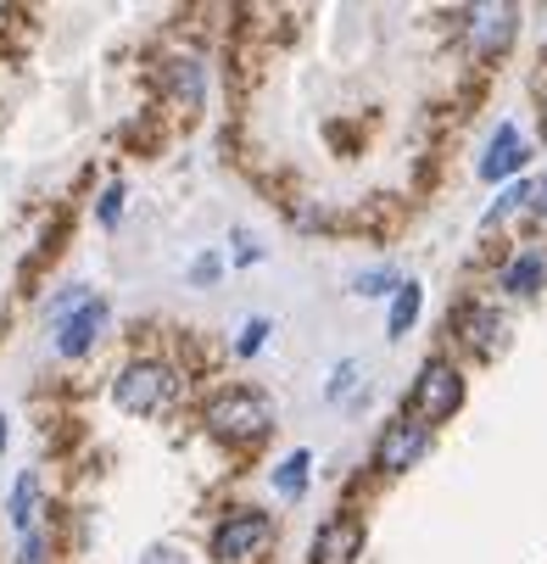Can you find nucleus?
Listing matches in <instances>:
<instances>
[{
    "label": "nucleus",
    "instance_id": "22",
    "mask_svg": "<svg viewBox=\"0 0 547 564\" xmlns=\"http://www.w3.org/2000/svg\"><path fill=\"white\" fill-rule=\"evenodd\" d=\"M541 140H547V112H541Z\"/></svg>",
    "mask_w": 547,
    "mask_h": 564
},
{
    "label": "nucleus",
    "instance_id": "20",
    "mask_svg": "<svg viewBox=\"0 0 547 564\" xmlns=\"http://www.w3.org/2000/svg\"><path fill=\"white\" fill-rule=\"evenodd\" d=\"M118 207H123V191H107V202H101V218L112 224V218H118Z\"/></svg>",
    "mask_w": 547,
    "mask_h": 564
},
{
    "label": "nucleus",
    "instance_id": "12",
    "mask_svg": "<svg viewBox=\"0 0 547 564\" xmlns=\"http://www.w3.org/2000/svg\"><path fill=\"white\" fill-rule=\"evenodd\" d=\"M414 318H419V285H397V302H391V325H385V336H391V341L408 336Z\"/></svg>",
    "mask_w": 547,
    "mask_h": 564
},
{
    "label": "nucleus",
    "instance_id": "15",
    "mask_svg": "<svg viewBox=\"0 0 547 564\" xmlns=\"http://www.w3.org/2000/svg\"><path fill=\"white\" fill-rule=\"evenodd\" d=\"M530 196H536V185H508L492 207H486V224H497V218H508L514 207H530Z\"/></svg>",
    "mask_w": 547,
    "mask_h": 564
},
{
    "label": "nucleus",
    "instance_id": "13",
    "mask_svg": "<svg viewBox=\"0 0 547 564\" xmlns=\"http://www.w3.org/2000/svg\"><path fill=\"white\" fill-rule=\"evenodd\" d=\"M307 453H291L285 464H280V475H274V487H280V498H302V487H307Z\"/></svg>",
    "mask_w": 547,
    "mask_h": 564
},
{
    "label": "nucleus",
    "instance_id": "21",
    "mask_svg": "<svg viewBox=\"0 0 547 564\" xmlns=\"http://www.w3.org/2000/svg\"><path fill=\"white\" fill-rule=\"evenodd\" d=\"M0 447H7V420H0Z\"/></svg>",
    "mask_w": 547,
    "mask_h": 564
},
{
    "label": "nucleus",
    "instance_id": "8",
    "mask_svg": "<svg viewBox=\"0 0 547 564\" xmlns=\"http://www.w3.org/2000/svg\"><path fill=\"white\" fill-rule=\"evenodd\" d=\"M101 325H107V302H85L78 313H67L62 318V336H56V347L67 352V358H78L96 336H101Z\"/></svg>",
    "mask_w": 547,
    "mask_h": 564
},
{
    "label": "nucleus",
    "instance_id": "10",
    "mask_svg": "<svg viewBox=\"0 0 547 564\" xmlns=\"http://www.w3.org/2000/svg\"><path fill=\"white\" fill-rule=\"evenodd\" d=\"M463 336H469V347L475 352H497V341H503V318L492 313V307H463Z\"/></svg>",
    "mask_w": 547,
    "mask_h": 564
},
{
    "label": "nucleus",
    "instance_id": "1",
    "mask_svg": "<svg viewBox=\"0 0 547 564\" xmlns=\"http://www.w3.org/2000/svg\"><path fill=\"white\" fill-rule=\"evenodd\" d=\"M269 420H274V409H269V397H258V391H229V397H218L207 409V425L218 436H229V442H258L269 431Z\"/></svg>",
    "mask_w": 547,
    "mask_h": 564
},
{
    "label": "nucleus",
    "instance_id": "16",
    "mask_svg": "<svg viewBox=\"0 0 547 564\" xmlns=\"http://www.w3.org/2000/svg\"><path fill=\"white\" fill-rule=\"evenodd\" d=\"M536 280H541V258L530 252V258H519V263L508 269V280H503V285H508V291H536Z\"/></svg>",
    "mask_w": 547,
    "mask_h": 564
},
{
    "label": "nucleus",
    "instance_id": "4",
    "mask_svg": "<svg viewBox=\"0 0 547 564\" xmlns=\"http://www.w3.org/2000/svg\"><path fill=\"white\" fill-rule=\"evenodd\" d=\"M425 447H430V425H419V420H391L374 458H380V469H408V464L425 458Z\"/></svg>",
    "mask_w": 547,
    "mask_h": 564
},
{
    "label": "nucleus",
    "instance_id": "3",
    "mask_svg": "<svg viewBox=\"0 0 547 564\" xmlns=\"http://www.w3.org/2000/svg\"><path fill=\"white\" fill-rule=\"evenodd\" d=\"M414 420L419 425H441V420H452V409L463 402V380L452 375V364H425V375H419V386H414Z\"/></svg>",
    "mask_w": 547,
    "mask_h": 564
},
{
    "label": "nucleus",
    "instance_id": "9",
    "mask_svg": "<svg viewBox=\"0 0 547 564\" xmlns=\"http://www.w3.org/2000/svg\"><path fill=\"white\" fill-rule=\"evenodd\" d=\"M525 156H530V151H525L519 129H514V123H503V129H497V140H492V151L481 156V180H503V174H514V169L525 163Z\"/></svg>",
    "mask_w": 547,
    "mask_h": 564
},
{
    "label": "nucleus",
    "instance_id": "6",
    "mask_svg": "<svg viewBox=\"0 0 547 564\" xmlns=\"http://www.w3.org/2000/svg\"><path fill=\"white\" fill-rule=\"evenodd\" d=\"M514 23H519V7H475L469 12V45H475V56H497L514 40Z\"/></svg>",
    "mask_w": 547,
    "mask_h": 564
},
{
    "label": "nucleus",
    "instance_id": "17",
    "mask_svg": "<svg viewBox=\"0 0 547 564\" xmlns=\"http://www.w3.org/2000/svg\"><path fill=\"white\" fill-rule=\"evenodd\" d=\"M391 285H397V274H391V269H374V274H358V296H385Z\"/></svg>",
    "mask_w": 547,
    "mask_h": 564
},
{
    "label": "nucleus",
    "instance_id": "14",
    "mask_svg": "<svg viewBox=\"0 0 547 564\" xmlns=\"http://www.w3.org/2000/svg\"><path fill=\"white\" fill-rule=\"evenodd\" d=\"M174 96H179L185 107L201 101V67H196V62H179V67H174Z\"/></svg>",
    "mask_w": 547,
    "mask_h": 564
},
{
    "label": "nucleus",
    "instance_id": "11",
    "mask_svg": "<svg viewBox=\"0 0 547 564\" xmlns=\"http://www.w3.org/2000/svg\"><path fill=\"white\" fill-rule=\"evenodd\" d=\"M34 520H40V480L34 475H18V487H12V525L23 536H34Z\"/></svg>",
    "mask_w": 547,
    "mask_h": 564
},
{
    "label": "nucleus",
    "instance_id": "2",
    "mask_svg": "<svg viewBox=\"0 0 547 564\" xmlns=\"http://www.w3.org/2000/svg\"><path fill=\"white\" fill-rule=\"evenodd\" d=\"M112 402L123 414H156V409L174 402V375L163 364H129L112 386Z\"/></svg>",
    "mask_w": 547,
    "mask_h": 564
},
{
    "label": "nucleus",
    "instance_id": "7",
    "mask_svg": "<svg viewBox=\"0 0 547 564\" xmlns=\"http://www.w3.org/2000/svg\"><path fill=\"white\" fill-rule=\"evenodd\" d=\"M363 553V525L358 520H330L313 536V564H358Z\"/></svg>",
    "mask_w": 547,
    "mask_h": 564
},
{
    "label": "nucleus",
    "instance_id": "5",
    "mask_svg": "<svg viewBox=\"0 0 547 564\" xmlns=\"http://www.w3.org/2000/svg\"><path fill=\"white\" fill-rule=\"evenodd\" d=\"M269 531H274L269 514H229V520L218 525V536H212V553H218V558H252V553L269 542Z\"/></svg>",
    "mask_w": 547,
    "mask_h": 564
},
{
    "label": "nucleus",
    "instance_id": "19",
    "mask_svg": "<svg viewBox=\"0 0 547 564\" xmlns=\"http://www.w3.org/2000/svg\"><path fill=\"white\" fill-rule=\"evenodd\" d=\"M263 336H269V325H263V318H252L247 336H241V352H258V347H263Z\"/></svg>",
    "mask_w": 547,
    "mask_h": 564
},
{
    "label": "nucleus",
    "instance_id": "18",
    "mask_svg": "<svg viewBox=\"0 0 547 564\" xmlns=\"http://www.w3.org/2000/svg\"><path fill=\"white\" fill-rule=\"evenodd\" d=\"M352 380H358V364H341V369H336V380H330V391H325V397H330V402H336V397H347V391H352Z\"/></svg>",
    "mask_w": 547,
    "mask_h": 564
}]
</instances>
